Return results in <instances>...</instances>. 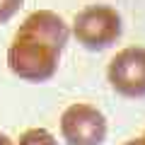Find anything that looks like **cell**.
<instances>
[{"instance_id":"cell-2","label":"cell","mask_w":145,"mask_h":145,"mask_svg":"<svg viewBox=\"0 0 145 145\" xmlns=\"http://www.w3.org/2000/svg\"><path fill=\"white\" fill-rule=\"evenodd\" d=\"M72 31L85 48H92V51L106 48L121 34V17L109 5H92L78 12L72 22Z\"/></svg>"},{"instance_id":"cell-4","label":"cell","mask_w":145,"mask_h":145,"mask_svg":"<svg viewBox=\"0 0 145 145\" xmlns=\"http://www.w3.org/2000/svg\"><path fill=\"white\" fill-rule=\"evenodd\" d=\"M106 78L116 92L126 97H143L145 94V48L128 46L121 48L106 68Z\"/></svg>"},{"instance_id":"cell-1","label":"cell","mask_w":145,"mask_h":145,"mask_svg":"<svg viewBox=\"0 0 145 145\" xmlns=\"http://www.w3.org/2000/svg\"><path fill=\"white\" fill-rule=\"evenodd\" d=\"M68 44V24L51 10H36L24 20L7 48V65L27 82H44L58 70Z\"/></svg>"},{"instance_id":"cell-3","label":"cell","mask_w":145,"mask_h":145,"mask_svg":"<svg viewBox=\"0 0 145 145\" xmlns=\"http://www.w3.org/2000/svg\"><path fill=\"white\" fill-rule=\"evenodd\" d=\"M61 133L68 145H102L106 138V119L92 104H70L61 116Z\"/></svg>"},{"instance_id":"cell-6","label":"cell","mask_w":145,"mask_h":145,"mask_svg":"<svg viewBox=\"0 0 145 145\" xmlns=\"http://www.w3.org/2000/svg\"><path fill=\"white\" fill-rule=\"evenodd\" d=\"M24 0H0V24H5L7 20H12L15 12H20Z\"/></svg>"},{"instance_id":"cell-8","label":"cell","mask_w":145,"mask_h":145,"mask_svg":"<svg viewBox=\"0 0 145 145\" xmlns=\"http://www.w3.org/2000/svg\"><path fill=\"white\" fill-rule=\"evenodd\" d=\"M123 145H145V140H143V138H138V140H126Z\"/></svg>"},{"instance_id":"cell-9","label":"cell","mask_w":145,"mask_h":145,"mask_svg":"<svg viewBox=\"0 0 145 145\" xmlns=\"http://www.w3.org/2000/svg\"><path fill=\"white\" fill-rule=\"evenodd\" d=\"M143 140H145V135H143Z\"/></svg>"},{"instance_id":"cell-5","label":"cell","mask_w":145,"mask_h":145,"mask_svg":"<svg viewBox=\"0 0 145 145\" xmlns=\"http://www.w3.org/2000/svg\"><path fill=\"white\" fill-rule=\"evenodd\" d=\"M20 145H58V140L46 128H29V131L22 133Z\"/></svg>"},{"instance_id":"cell-7","label":"cell","mask_w":145,"mask_h":145,"mask_svg":"<svg viewBox=\"0 0 145 145\" xmlns=\"http://www.w3.org/2000/svg\"><path fill=\"white\" fill-rule=\"evenodd\" d=\"M0 145H15V143H12V138H10V135L0 133Z\"/></svg>"}]
</instances>
